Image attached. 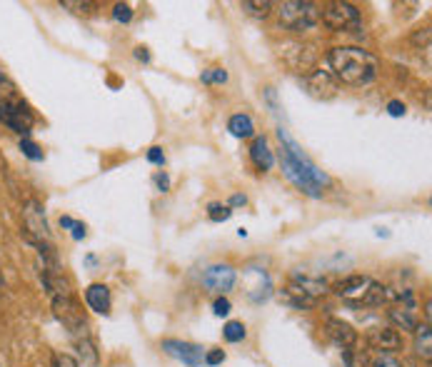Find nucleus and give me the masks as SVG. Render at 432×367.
Segmentation results:
<instances>
[{
  "label": "nucleus",
  "instance_id": "obj_1",
  "mask_svg": "<svg viewBox=\"0 0 432 367\" xmlns=\"http://www.w3.org/2000/svg\"><path fill=\"white\" fill-rule=\"evenodd\" d=\"M277 138H280V165L282 173L300 193L310 195V198H323L325 187L330 185L328 173H323L320 167L302 153V147L295 143V138L290 135L285 128H277Z\"/></svg>",
  "mask_w": 432,
  "mask_h": 367
},
{
  "label": "nucleus",
  "instance_id": "obj_2",
  "mask_svg": "<svg viewBox=\"0 0 432 367\" xmlns=\"http://www.w3.org/2000/svg\"><path fill=\"white\" fill-rule=\"evenodd\" d=\"M330 73L337 78V83L352 85V88H363L370 85L378 78L380 62L378 58L355 45H337L328 53Z\"/></svg>",
  "mask_w": 432,
  "mask_h": 367
},
{
  "label": "nucleus",
  "instance_id": "obj_3",
  "mask_svg": "<svg viewBox=\"0 0 432 367\" xmlns=\"http://www.w3.org/2000/svg\"><path fill=\"white\" fill-rule=\"evenodd\" d=\"M280 25L293 33H308L320 23V8L310 0H285L280 3Z\"/></svg>",
  "mask_w": 432,
  "mask_h": 367
},
{
  "label": "nucleus",
  "instance_id": "obj_4",
  "mask_svg": "<svg viewBox=\"0 0 432 367\" xmlns=\"http://www.w3.org/2000/svg\"><path fill=\"white\" fill-rule=\"evenodd\" d=\"M320 23H325L332 33H355V30L363 28L360 10L352 3H343V0L328 3L320 10Z\"/></svg>",
  "mask_w": 432,
  "mask_h": 367
},
{
  "label": "nucleus",
  "instance_id": "obj_5",
  "mask_svg": "<svg viewBox=\"0 0 432 367\" xmlns=\"http://www.w3.org/2000/svg\"><path fill=\"white\" fill-rule=\"evenodd\" d=\"M53 303V315L58 318L65 330H68L70 338H78V335L88 333V322H85V315H82L80 305L73 295H58V298H50Z\"/></svg>",
  "mask_w": 432,
  "mask_h": 367
},
{
  "label": "nucleus",
  "instance_id": "obj_6",
  "mask_svg": "<svg viewBox=\"0 0 432 367\" xmlns=\"http://www.w3.org/2000/svg\"><path fill=\"white\" fill-rule=\"evenodd\" d=\"M0 123L8 125L13 132H18V135L25 138L27 132L33 130L35 118H33V113H30V108L23 103L21 97L13 95V97L0 100Z\"/></svg>",
  "mask_w": 432,
  "mask_h": 367
},
{
  "label": "nucleus",
  "instance_id": "obj_7",
  "mask_svg": "<svg viewBox=\"0 0 432 367\" xmlns=\"http://www.w3.org/2000/svg\"><path fill=\"white\" fill-rule=\"evenodd\" d=\"M302 85H305L308 95H312L315 100H332L340 93L337 78L330 70H320V68H312L308 75H302Z\"/></svg>",
  "mask_w": 432,
  "mask_h": 367
},
{
  "label": "nucleus",
  "instance_id": "obj_8",
  "mask_svg": "<svg viewBox=\"0 0 432 367\" xmlns=\"http://www.w3.org/2000/svg\"><path fill=\"white\" fill-rule=\"evenodd\" d=\"M23 233L38 237V240H45V243H53V235H50L48 220H45V210H43L41 202L30 200L23 210Z\"/></svg>",
  "mask_w": 432,
  "mask_h": 367
},
{
  "label": "nucleus",
  "instance_id": "obj_9",
  "mask_svg": "<svg viewBox=\"0 0 432 367\" xmlns=\"http://www.w3.org/2000/svg\"><path fill=\"white\" fill-rule=\"evenodd\" d=\"M163 350L187 367H200L205 362V350L200 345L185 342V340H163Z\"/></svg>",
  "mask_w": 432,
  "mask_h": 367
},
{
  "label": "nucleus",
  "instance_id": "obj_10",
  "mask_svg": "<svg viewBox=\"0 0 432 367\" xmlns=\"http://www.w3.org/2000/svg\"><path fill=\"white\" fill-rule=\"evenodd\" d=\"M235 280H238V272L230 265H213L203 272V287L210 292H220V295L233 290Z\"/></svg>",
  "mask_w": 432,
  "mask_h": 367
},
{
  "label": "nucleus",
  "instance_id": "obj_11",
  "mask_svg": "<svg viewBox=\"0 0 432 367\" xmlns=\"http://www.w3.org/2000/svg\"><path fill=\"white\" fill-rule=\"evenodd\" d=\"M367 345L383 355H392L402 350V335L395 327H378V330H372L367 335Z\"/></svg>",
  "mask_w": 432,
  "mask_h": 367
},
{
  "label": "nucleus",
  "instance_id": "obj_12",
  "mask_svg": "<svg viewBox=\"0 0 432 367\" xmlns=\"http://www.w3.org/2000/svg\"><path fill=\"white\" fill-rule=\"evenodd\" d=\"M370 283L372 280L367 275H350V277H345V280H340V283L335 285V292L343 300L352 303V305H360V300H363V295L367 292Z\"/></svg>",
  "mask_w": 432,
  "mask_h": 367
},
{
  "label": "nucleus",
  "instance_id": "obj_13",
  "mask_svg": "<svg viewBox=\"0 0 432 367\" xmlns=\"http://www.w3.org/2000/svg\"><path fill=\"white\" fill-rule=\"evenodd\" d=\"M325 330H328L330 340H332V342H335L340 350L357 345V330L350 325V322H345V320L328 318V320H325Z\"/></svg>",
  "mask_w": 432,
  "mask_h": 367
},
{
  "label": "nucleus",
  "instance_id": "obj_14",
  "mask_svg": "<svg viewBox=\"0 0 432 367\" xmlns=\"http://www.w3.org/2000/svg\"><path fill=\"white\" fill-rule=\"evenodd\" d=\"M285 60H288V65L293 70L308 75L310 70H312V65H315V48L312 45H288Z\"/></svg>",
  "mask_w": 432,
  "mask_h": 367
},
{
  "label": "nucleus",
  "instance_id": "obj_15",
  "mask_svg": "<svg viewBox=\"0 0 432 367\" xmlns=\"http://www.w3.org/2000/svg\"><path fill=\"white\" fill-rule=\"evenodd\" d=\"M85 303H88L90 310L98 312V315H110V307H113L110 287L103 283L88 285V290H85Z\"/></svg>",
  "mask_w": 432,
  "mask_h": 367
},
{
  "label": "nucleus",
  "instance_id": "obj_16",
  "mask_svg": "<svg viewBox=\"0 0 432 367\" xmlns=\"http://www.w3.org/2000/svg\"><path fill=\"white\" fill-rule=\"evenodd\" d=\"M250 160H253V165L258 167V170H262V173H268L270 167L275 165V155L273 150H270V143L268 138H255L253 145H250Z\"/></svg>",
  "mask_w": 432,
  "mask_h": 367
},
{
  "label": "nucleus",
  "instance_id": "obj_17",
  "mask_svg": "<svg viewBox=\"0 0 432 367\" xmlns=\"http://www.w3.org/2000/svg\"><path fill=\"white\" fill-rule=\"evenodd\" d=\"M73 342H76L78 355H80L78 367H98V350H95V345H93L90 333L78 335V338H73Z\"/></svg>",
  "mask_w": 432,
  "mask_h": 367
},
{
  "label": "nucleus",
  "instance_id": "obj_18",
  "mask_svg": "<svg viewBox=\"0 0 432 367\" xmlns=\"http://www.w3.org/2000/svg\"><path fill=\"white\" fill-rule=\"evenodd\" d=\"M293 285L295 287H300L308 298L317 300V298H323L325 292H328V283L325 280H320V277H308V275H297L295 280H293Z\"/></svg>",
  "mask_w": 432,
  "mask_h": 367
},
{
  "label": "nucleus",
  "instance_id": "obj_19",
  "mask_svg": "<svg viewBox=\"0 0 432 367\" xmlns=\"http://www.w3.org/2000/svg\"><path fill=\"white\" fill-rule=\"evenodd\" d=\"M227 130L233 132L235 138H253L255 135V123L247 113H235L233 118L227 120Z\"/></svg>",
  "mask_w": 432,
  "mask_h": 367
},
{
  "label": "nucleus",
  "instance_id": "obj_20",
  "mask_svg": "<svg viewBox=\"0 0 432 367\" xmlns=\"http://www.w3.org/2000/svg\"><path fill=\"white\" fill-rule=\"evenodd\" d=\"M387 315H390V320L392 322H395V325L398 327H402V330H415V327H418V318H415V307H392L390 312H387Z\"/></svg>",
  "mask_w": 432,
  "mask_h": 367
},
{
  "label": "nucleus",
  "instance_id": "obj_21",
  "mask_svg": "<svg viewBox=\"0 0 432 367\" xmlns=\"http://www.w3.org/2000/svg\"><path fill=\"white\" fill-rule=\"evenodd\" d=\"M415 353L420 355V357H425V360H430L432 355V335H430V325H418L415 330Z\"/></svg>",
  "mask_w": 432,
  "mask_h": 367
},
{
  "label": "nucleus",
  "instance_id": "obj_22",
  "mask_svg": "<svg viewBox=\"0 0 432 367\" xmlns=\"http://www.w3.org/2000/svg\"><path fill=\"white\" fill-rule=\"evenodd\" d=\"M240 8L250 18H258V21H265L273 13V3L270 0H242Z\"/></svg>",
  "mask_w": 432,
  "mask_h": 367
},
{
  "label": "nucleus",
  "instance_id": "obj_23",
  "mask_svg": "<svg viewBox=\"0 0 432 367\" xmlns=\"http://www.w3.org/2000/svg\"><path fill=\"white\" fill-rule=\"evenodd\" d=\"M343 362L345 367H370V353L367 350H360V347H345L343 350Z\"/></svg>",
  "mask_w": 432,
  "mask_h": 367
},
{
  "label": "nucleus",
  "instance_id": "obj_24",
  "mask_svg": "<svg viewBox=\"0 0 432 367\" xmlns=\"http://www.w3.org/2000/svg\"><path fill=\"white\" fill-rule=\"evenodd\" d=\"M223 338H225L227 342H242V340H245V325L238 322V320H230V322H225V327H223Z\"/></svg>",
  "mask_w": 432,
  "mask_h": 367
},
{
  "label": "nucleus",
  "instance_id": "obj_25",
  "mask_svg": "<svg viewBox=\"0 0 432 367\" xmlns=\"http://www.w3.org/2000/svg\"><path fill=\"white\" fill-rule=\"evenodd\" d=\"M207 217L213 222H225L233 217V210L227 208V205H223V202H210L207 205Z\"/></svg>",
  "mask_w": 432,
  "mask_h": 367
},
{
  "label": "nucleus",
  "instance_id": "obj_26",
  "mask_svg": "<svg viewBox=\"0 0 432 367\" xmlns=\"http://www.w3.org/2000/svg\"><path fill=\"white\" fill-rule=\"evenodd\" d=\"M21 153L25 155L27 160H33V163H41L45 155H43V150H41V145L38 143H33V140H27V138H23L21 140Z\"/></svg>",
  "mask_w": 432,
  "mask_h": 367
},
{
  "label": "nucleus",
  "instance_id": "obj_27",
  "mask_svg": "<svg viewBox=\"0 0 432 367\" xmlns=\"http://www.w3.org/2000/svg\"><path fill=\"white\" fill-rule=\"evenodd\" d=\"M200 80L205 85H210V83H218V85H223V83H227V70H223V68H210V70H203V75H200Z\"/></svg>",
  "mask_w": 432,
  "mask_h": 367
},
{
  "label": "nucleus",
  "instance_id": "obj_28",
  "mask_svg": "<svg viewBox=\"0 0 432 367\" xmlns=\"http://www.w3.org/2000/svg\"><path fill=\"white\" fill-rule=\"evenodd\" d=\"M62 8H70V10H76V13H95L98 10V3H88V0H82V3H78V0H65V3H60Z\"/></svg>",
  "mask_w": 432,
  "mask_h": 367
},
{
  "label": "nucleus",
  "instance_id": "obj_29",
  "mask_svg": "<svg viewBox=\"0 0 432 367\" xmlns=\"http://www.w3.org/2000/svg\"><path fill=\"white\" fill-rule=\"evenodd\" d=\"M113 18L117 23H130L133 21V8L128 3H115L113 5Z\"/></svg>",
  "mask_w": 432,
  "mask_h": 367
},
{
  "label": "nucleus",
  "instance_id": "obj_30",
  "mask_svg": "<svg viewBox=\"0 0 432 367\" xmlns=\"http://www.w3.org/2000/svg\"><path fill=\"white\" fill-rule=\"evenodd\" d=\"M430 28H418L415 33H412V38H410V43L415 45V48H430Z\"/></svg>",
  "mask_w": 432,
  "mask_h": 367
},
{
  "label": "nucleus",
  "instance_id": "obj_31",
  "mask_svg": "<svg viewBox=\"0 0 432 367\" xmlns=\"http://www.w3.org/2000/svg\"><path fill=\"white\" fill-rule=\"evenodd\" d=\"M370 367H402V362H400L395 355H383V353H380L378 357L372 360Z\"/></svg>",
  "mask_w": 432,
  "mask_h": 367
},
{
  "label": "nucleus",
  "instance_id": "obj_32",
  "mask_svg": "<svg viewBox=\"0 0 432 367\" xmlns=\"http://www.w3.org/2000/svg\"><path fill=\"white\" fill-rule=\"evenodd\" d=\"M230 310H233V305H230V300H227V298H218L213 303V312L218 315V318H225V315H230Z\"/></svg>",
  "mask_w": 432,
  "mask_h": 367
},
{
  "label": "nucleus",
  "instance_id": "obj_33",
  "mask_svg": "<svg viewBox=\"0 0 432 367\" xmlns=\"http://www.w3.org/2000/svg\"><path fill=\"white\" fill-rule=\"evenodd\" d=\"M220 362H225V353H223V350H218V347L207 350V353H205V365L215 367V365H220Z\"/></svg>",
  "mask_w": 432,
  "mask_h": 367
},
{
  "label": "nucleus",
  "instance_id": "obj_34",
  "mask_svg": "<svg viewBox=\"0 0 432 367\" xmlns=\"http://www.w3.org/2000/svg\"><path fill=\"white\" fill-rule=\"evenodd\" d=\"M148 160H150L152 165H158V167H163L165 165V153H163V147H150V150H148Z\"/></svg>",
  "mask_w": 432,
  "mask_h": 367
},
{
  "label": "nucleus",
  "instance_id": "obj_35",
  "mask_svg": "<svg viewBox=\"0 0 432 367\" xmlns=\"http://www.w3.org/2000/svg\"><path fill=\"white\" fill-rule=\"evenodd\" d=\"M405 103H400V100H390L387 103V115H392V118H402L405 115Z\"/></svg>",
  "mask_w": 432,
  "mask_h": 367
},
{
  "label": "nucleus",
  "instance_id": "obj_36",
  "mask_svg": "<svg viewBox=\"0 0 432 367\" xmlns=\"http://www.w3.org/2000/svg\"><path fill=\"white\" fill-rule=\"evenodd\" d=\"M53 367H78V360L73 355H55Z\"/></svg>",
  "mask_w": 432,
  "mask_h": 367
},
{
  "label": "nucleus",
  "instance_id": "obj_37",
  "mask_svg": "<svg viewBox=\"0 0 432 367\" xmlns=\"http://www.w3.org/2000/svg\"><path fill=\"white\" fill-rule=\"evenodd\" d=\"M155 185H158V190L160 193H168L170 190V178H168V173H155Z\"/></svg>",
  "mask_w": 432,
  "mask_h": 367
},
{
  "label": "nucleus",
  "instance_id": "obj_38",
  "mask_svg": "<svg viewBox=\"0 0 432 367\" xmlns=\"http://www.w3.org/2000/svg\"><path fill=\"white\" fill-rule=\"evenodd\" d=\"M70 235H73V240H82V237L88 235V228L82 225V222H73V228H70Z\"/></svg>",
  "mask_w": 432,
  "mask_h": 367
},
{
  "label": "nucleus",
  "instance_id": "obj_39",
  "mask_svg": "<svg viewBox=\"0 0 432 367\" xmlns=\"http://www.w3.org/2000/svg\"><path fill=\"white\" fill-rule=\"evenodd\" d=\"M240 205H247V198H245V195H240V193L233 195V198H230V202H227V208H230V210L240 208Z\"/></svg>",
  "mask_w": 432,
  "mask_h": 367
},
{
  "label": "nucleus",
  "instance_id": "obj_40",
  "mask_svg": "<svg viewBox=\"0 0 432 367\" xmlns=\"http://www.w3.org/2000/svg\"><path fill=\"white\" fill-rule=\"evenodd\" d=\"M135 60L150 62V53H148V48H135Z\"/></svg>",
  "mask_w": 432,
  "mask_h": 367
},
{
  "label": "nucleus",
  "instance_id": "obj_41",
  "mask_svg": "<svg viewBox=\"0 0 432 367\" xmlns=\"http://www.w3.org/2000/svg\"><path fill=\"white\" fill-rule=\"evenodd\" d=\"M73 222H76V220H73V217H70V215H60V228H73Z\"/></svg>",
  "mask_w": 432,
  "mask_h": 367
},
{
  "label": "nucleus",
  "instance_id": "obj_42",
  "mask_svg": "<svg viewBox=\"0 0 432 367\" xmlns=\"http://www.w3.org/2000/svg\"><path fill=\"white\" fill-rule=\"evenodd\" d=\"M5 287V280H3V270H0V290Z\"/></svg>",
  "mask_w": 432,
  "mask_h": 367
}]
</instances>
